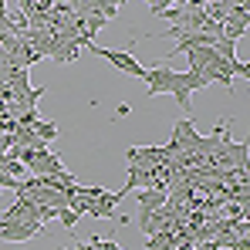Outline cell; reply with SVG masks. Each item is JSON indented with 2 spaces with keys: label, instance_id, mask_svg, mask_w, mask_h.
<instances>
[{
  "label": "cell",
  "instance_id": "8",
  "mask_svg": "<svg viewBox=\"0 0 250 250\" xmlns=\"http://www.w3.org/2000/svg\"><path fill=\"white\" fill-rule=\"evenodd\" d=\"M183 88L193 95V91H200V88H207V78L196 71V68H189V71H183Z\"/></svg>",
  "mask_w": 250,
  "mask_h": 250
},
{
  "label": "cell",
  "instance_id": "7",
  "mask_svg": "<svg viewBox=\"0 0 250 250\" xmlns=\"http://www.w3.org/2000/svg\"><path fill=\"white\" fill-rule=\"evenodd\" d=\"M31 128L38 132V139H41V142H47V146L58 139V125H54V122H44V119H38V122L31 125Z\"/></svg>",
  "mask_w": 250,
  "mask_h": 250
},
{
  "label": "cell",
  "instance_id": "3",
  "mask_svg": "<svg viewBox=\"0 0 250 250\" xmlns=\"http://www.w3.org/2000/svg\"><path fill=\"white\" fill-rule=\"evenodd\" d=\"M122 200H125V189H122V193H108V189H102V196L91 200V203L84 207V213L95 216V220H122V216L115 213V203H122Z\"/></svg>",
  "mask_w": 250,
  "mask_h": 250
},
{
  "label": "cell",
  "instance_id": "9",
  "mask_svg": "<svg viewBox=\"0 0 250 250\" xmlns=\"http://www.w3.org/2000/svg\"><path fill=\"white\" fill-rule=\"evenodd\" d=\"M54 220H58L64 230H75V223H78V213H75L71 207H61L58 213H54Z\"/></svg>",
  "mask_w": 250,
  "mask_h": 250
},
{
  "label": "cell",
  "instance_id": "2",
  "mask_svg": "<svg viewBox=\"0 0 250 250\" xmlns=\"http://www.w3.org/2000/svg\"><path fill=\"white\" fill-rule=\"evenodd\" d=\"M41 223H27V220H0V240L7 244H27L34 237H41Z\"/></svg>",
  "mask_w": 250,
  "mask_h": 250
},
{
  "label": "cell",
  "instance_id": "4",
  "mask_svg": "<svg viewBox=\"0 0 250 250\" xmlns=\"http://www.w3.org/2000/svg\"><path fill=\"white\" fill-rule=\"evenodd\" d=\"M172 84H176V71L163 64V68H146V91L149 95H166L172 91Z\"/></svg>",
  "mask_w": 250,
  "mask_h": 250
},
{
  "label": "cell",
  "instance_id": "5",
  "mask_svg": "<svg viewBox=\"0 0 250 250\" xmlns=\"http://www.w3.org/2000/svg\"><path fill=\"white\" fill-rule=\"evenodd\" d=\"M169 189L166 186H149V189H139L135 193V203H139V213H149V209H159L166 203Z\"/></svg>",
  "mask_w": 250,
  "mask_h": 250
},
{
  "label": "cell",
  "instance_id": "6",
  "mask_svg": "<svg viewBox=\"0 0 250 250\" xmlns=\"http://www.w3.org/2000/svg\"><path fill=\"white\" fill-rule=\"evenodd\" d=\"M247 27H250V21H223V38L237 44L244 34H247Z\"/></svg>",
  "mask_w": 250,
  "mask_h": 250
},
{
  "label": "cell",
  "instance_id": "10",
  "mask_svg": "<svg viewBox=\"0 0 250 250\" xmlns=\"http://www.w3.org/2000/svg\"><path fill=\"white\" fill-rule=\"evenodd\" d=\"M3 10H7V3H3V0H0V14H3Z\"/></svg>",
  "mask_w": 250,
  "mask_h": 250
},
{
  "label": "cell",
  "instance_id": "1",
  "mask_svg": "<svg viewBox=\"0 0 250 250\" xmlns=\"http://www.w3.org/2000/svg\"><path fill=\"white\" fill-rule=\"evenodd\" d=\"M84 47H88V51H95L98 58H105V61L115 68V71H122V75H132V78H142V82H146V68H142V64L132 58V51H112V47H98L95 41H88Z\"/></svg>",
  "mask_w": 250,
  "mask_h": 250
}]
</instances>
